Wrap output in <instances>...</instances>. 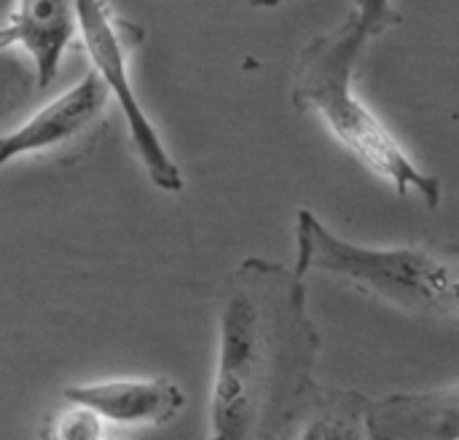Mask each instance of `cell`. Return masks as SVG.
Returning <instances> with one entry per match:
<instances>
[{
    "label": "cell",
    "mask_w": 459,
    "mask_h": 440,
    "mask_svg": "<svg viewBox=\"0 0 459 440\" xmlns=\"http://www.w3.org/2000/svg\"><path fill=\"white\" fill-rule=\"evenodd\" d=\"M320 349L307 280L293 266L245 258L218 304L207 440L266 438L317 382Z\"/></svg>",
    "instance_id": "1"
},
{
    "label": "cell",
    "mask_w": 459,
    "mask_h": 440,
    "mask_svg": "<svg viewBox=\"0 0 459 440\" xmlns=\"http://www.w3.org/2000/svg\"><path fill=\"white\" fill-rule=\"evenodd\" d=\"M366 46L368 38L350 13L336 30L312 38L299 51L290 99L301 113L315 116L323 129L395 196H414L428 210H438L444 202L441 177L420 167L393 129L358 94L355 70Z\"/></svg>",
    "instance_id": "2"
},
{
    "label": "cell",
    "mask_w": 459,
    "mask_h": 440,
    "mask_svg": "<svg viewBox=\"0 0 459 440\" xmlns=\"http://www.w3.org/2000/svg\"><path fill=\"white\" fill-rule=\"evenodd\" d=\"M293 269L323 274L406 317L459 331V245H363L299 210Z\"/></svg>",
    "instance_id": "3"
},
{
    "label": "cell",
    "mask_w": 459,
    "mask_h": 440,
    "mask_svg": "<svg viewBox=\"0 0 459 440\" xmlns=\"http://www.w3.org/2000/svg\"><path fill=\"white\" fill-rule=\"evenodd\" d=\"M73 13L91 70L105 83L110 99L121 108L132 148L148 180L164 194H180L186 185L183 172L137 99L129 75V48L140 40V30L126 19H118L108 0H73Z\"/></svg>",
    "instance_id": "4"
},
{
    "label": "cell",
    "mask_w": 459,
    "mask_h": 440,
    "mask_svg": "<svg viewBox=\"0 0 459 440\" xmlns=\"http://www.w3.org/2000/svg\"><path fill=\"white\" fill-rule=\"evenodd\" d=\"M108 99L110 94L105 83L94 70H89L81 81L40 105L19 126L0 134V169L24 156H43L83 142V137L100 129Z\"/></svg>",
    "instance_id": "5"
},
{
    "label": "cell",
    "mask_w": 459,
    "mask_h": 440,
    "mask_svg": "<svg viewBox=\"0 0 459 440\" xmlns=\"http://www.w3.org/2000/svg\"><path fill=\"white\" fill-rule=\"evenodd\" d=\"M62 398L94 411L108 427H164L186 409V393L167 376H116L81 382L62 390Z\"/></svg>",
    "instance_id": "6"
},
{
    "label": "cell",
    "mask_w": 459,
    "mask_h": 440,
    "mask_svg": "<svg viewBox=\"0 0 459 440\" xmlns=\"http://www.w3.org/2000/svg\"><path fill=\"white\" fill-rule=\"evenodd\" d=\"M75 38L73 0H16L0 30V48L19 46L32 67L35 89H48Z\"/></svg>",
    "instance_id": "7"
},
{
    "label": "cell",
    "mask_w": 459,
    "mask_h": 440,
    "mask_svg": "<svg viewBox=\"0 0 459 440\" xmlns=\"http://www.w3.org/2000/svg\"><path fill=\"white\" fill-rule=\"evenodd\" d=\"M371 395L315 382L264 440H374Z\"/></svg>",
    "instance_id": "8"
},
{
    "label": "cell",
    "mask_w": 459,
    "mask_h": 440,
    "mask_svg": "<svg viewBox=\"0 0 459 440\" xmlns=\"http://www.w3.org/2000/svg\"><path fill=\"white\" fill-rule=\"evenodd\" d=\"M368 425L374 440H459V384L374 398Z\"/></svg>",
    "instance_id": "9"
},
{
    "label": "cell",
    "mask_w": 459,
    "mask_h": 440,
    "mask_svg": "<svg viewBox=\"0 0 459 440\" xmlns=\"http://www.w3.org/2000/svg\"><path fill=\"white\" fill-rule=\"evenodd\" d=\"M108 436L110 427L94 411L70 401L51 411L43 425V440H105Z\"/></svg>",
    "instance_id": "10"
},
{
    "label": "cell",
    "mask_w": 459,
    "mask_h": 440,
    "mask_svg": "<svg viewBox=\"0 0 459 440\" xmlns=\"http://www.w3.org/2000/svg\"><path fill=\"white\" fill-rule=\"evenodd\" d=\"M350 16L355 19L360 32L368 38V43L403 22L393 0H352Z\"/></svg>",
    "instance_id": "11"
},
{
    "label": "cell",
    "mask_w": 459,
    "mask_h": 440,
    "mask_svg": "<svg viewBox=\"0 0 459 440\" xmlns=\"http://www.w3.org/2000/svg\"><path fill=\"white\" fill-rule=\"evenodd\" d=\"M13 3H16V0H0V30L5 27V22H8V16H11V11H13Z\"/></svg>",
    "instance_id": "12"
},
{
    "label": "cell",
    "mask_w": 459,
    "mask_h": 440,
    "mask_svg": "<svg viewBox=\"0 0 459 440\" xmlns=\"http://www.w3.org/2000/svg\"><path fill=\"white\" fill-rule=\"evenodd\" d=\"M282 0H247L250 8H277Z\"/></svg>",
    "instance_id": "13"
},
{
    "label": "cell",
    "mask_w": 459,
    "mask_h": 440,
    "mask_svg": "<svg viewBox=\"0 0 459 440\" xmlns=\"http://www.w3.org/2000/svg\"><path fill=\"white\" fill-rule=\"evenodd\" d=\"M105 440H129V438H121V436H108Z\"/></svg>",
    "instance_id": "14"
}]
</instances>
